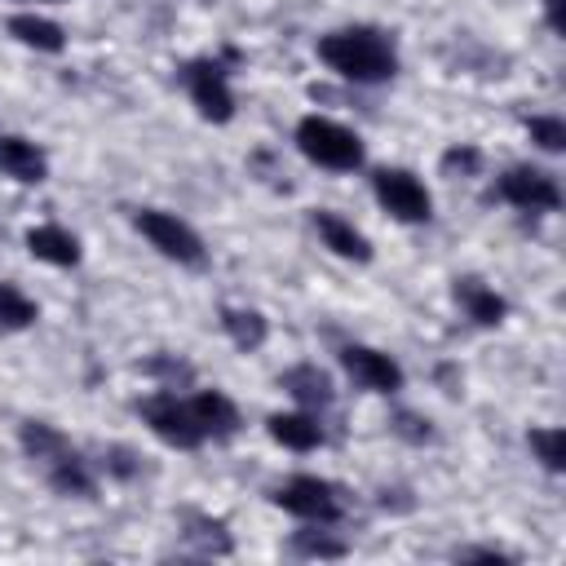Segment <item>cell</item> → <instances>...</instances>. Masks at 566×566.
Instances as JSON below:
<instances>
[{
	"label": "cell",
	"mask_w": 566,
	"mask_h": 566,
	"mask_svg": "<svg viewBox=\"0 0 566 566\" xmlns=\"http://www.w3.org/2000/svg\"><path fill=\"white\" fill-rule=\"evenodd\" d=\"M389 429H394L402 442H411V447L433 442V424H429V416H420V411H394V416H389Z\"/></svg>",
	"instance_id": "cell-27"
},
{
	"label": "cell",
	"mask_w": 566,
	"mask_h": 566,
	"mask_svg": "<svg viewBox=\"0 0 566 566\" xmlns=\"http://www.w3.org/2000/svg\"><path fill=\"white\" fill-rule=\"evenodd\" d=\"M478 168H482V150L478 146H451L442 155V172L447 177H473Z\"/></svg>",
	"instance_id": "cell-29"
},
{
	"label": "cell",
	"mask_w": 566,
	"mask_h": 566,
	"mask_svg": "<svg viewBox=\"0 0 566 566\" xmlns=\"http://www.w3.org/2000/svg\"><path fill=\"white\" fill-rule=\"evenodd\" d=\"M27 252L44 265H80V239L66 230V226H31L27 230Z\"/></svg>",
	"instance_id": "cell-17"
},
{
	"label": "cell",
	"mask_w": 566,
	"mask_h": 566,
	"mask_svg": "<svg viewBox=\"0 0 566 566\" xmlns=\"http://www.w3.org/2000/svg\"><path fill=\"white\" fill-rule=\"evenodd\" d=\"M296 150H301L310 164L327 168V172H354V168H363V159H367L363 137H358L354 128L327 119V115H305V119L296 124Z\"/></svg>",
	"instance_id": "cell-2"
},
{
	"label": "cell",
	"mask_w": 566,
	"mask_h": 566,
	"mask_svg": "<svg viewBox=\"0 0 566 566\" xmlns=\"http://www.w3.org/2000/svg\"><path fill=\"white\" fill-rule=\"evenodd\" d=\"M371 195L376 203L394 217V221H407V226H420L433 217V199L424 190V181L407 168H376L371 172Z\"/></svg>",
	"instance_id": "cell-6"
},
{
	"label": "cell",
	"mask_w": 566,
	"mask_h": 566,
	"mask_svg": "<svg viewBox=\"0 0 566 566\" xmlns=\"http://www.w3.org/2000/svg\"><path fill=\"white\" fill-rule=\"evenodd\" d=\"M455 562H513V553L495 544H473V548H455Z\"/></svg>",
	"instance_id": "cell-30"
},
{
	"label": "cell",
	"mask_w": 566,
	"mask_h": 566,
	"mask_svg": "<svg viewBox=\"0 0 566 566\" xmlns=\"http://www.w3.org/2000/svg\"><path fill=\"white\" fill-rule=\"evenodd\" d=\"M336 358H340L345 376H349L358 389H367V394H398L402 380H407L402 367H398L389 354L371 349V345H340Z\"/></svg>",
	"instance_id": "cell-9"
},
{
	"label": "cell",
	"mask_w": 566,
	"mask_h": 566,
	"mask_svg": "<svg viewBox=\"0 0 566 566\" xmlns=\"http://www.w3.org/2000/svg\"><path fill=\"white\" fill-rule=\"evenodd\" d=\"M270 500L283 513H292L301 522H318V526H336L345 517V491L318 473H292L287 482H279L270 491Z\"/></svg>",
	"instance_id": "cell-3"
},
{
	"label": "cell",
	"mask_w": 566,
	"mask_h": 566,
	"mask_svg": "<svg viewBox=\"0 0 566 566\" xmlns=\"http://www.w3.org/2000/svg\"><path fill=\"white\" fill-rule=\"evenodd\" d=\"M455 305L464 310V318H473L478 327H500L504 318H509V301L495 292V287H486L482 279H473V274H464V279H455Z\"/></svg>",
	"instance_id": "cell-13"
},
{
	"label": "cell",
	"mask_w": 566,
	"mask_h": 566,
	"mask_svg": "<svg viewBox=\"0 0 566 566\" xmlns=\"http://www.w3.org/2000/svg\"><path fill=\"white\" fill-rule=\"evenodd\" d=\"M526 442H531L535 460H539V464H544L548 473H562V469H566V433H562L557 424L531 429V433H526Z\"/></svg>",
	"instance_id": "cell-24"
},
{
	"label": "cell",
	"mask_w": 566,
	"mask_h": 566,
	"mask_svg": "<svg viewBox=\"0 0 566 566\" xmlns=\"http://www.w3.org/2000/svg\"><path fill=\"white\" fill-rule=\"evenodd\" d=\"M265 429H270V438H274L279 447H287V451H318V447L327 442L318 416H310V411H274V416L265 420Z\"/></svg>",
	"instance_id": "cell-16"
},
{
	"label": "cell",
	"mask_w": 566,
	"mask_h": 566,
	"mask_svg": "<svg viewBox=\"0 0 566 566\" xmlns=\"http://www.w3.org/2000/svg\"><path fill=\"white\" fill-rule=\"evenodd\" d=\"M495 195L504 203H513L517 212H557L562 208V186L553 172L544 168H531V164H513L500 172L495 181Z\"/></svg>",
	"instance_id": "cell-8"
},
{
	"label": "cell",
	"mask_w": 566,
	"mask_h": 566,
	"mask_svg": "<svg viewBox=\"0 0 566 566\" xmlns=\"http://www.w3.org/2000/svg\"><path fill=\"white\" fill-rule=\"evenodd\" d=\"M526 133H531V142H535L539 150H548V155L566 150V124H562L557 115H531V119H526Z\"/></svg>",
	"instance_id": "cell-26"
},
{
	"label": "cell",
	"mask_w": 566,
	"mask_h": 566,
	"mask_svg": "<svg viewBox=\"0 0 566 566\" xmlns=\"http://www.w3.org/2000/svg\"><path fill=\"white\" fill-rule=\"evenodd\" d=\"M221 332L230 336V345H234V349L252 354V349H261V345H265L270 323H265V314H261V310H234V305H226V310H221Z\"/></svg>",
	"instance_id": "cell-20"
},
{
	"label": "cell",
	"mask_w": 566,
	"mask_h": 566,
	"mask_svg": "<svg viewBox=\"0 0 566 566\" xmlns=\"http://www.w3.org/2000/svg\"><path fill=\"white\" fill-rule=\"evenodd\" d=\"M133 226L150 239V248H159L168 261L177 265H203V239L195 234V226H186L177 212L164 208H142L133 212Z\"/></svg>",
	"instance_id": "cell-7"
},
{
	"label": "cell",
	"mask_w": 566,
	"mask_h": 566,
	"mask_svg": "<svg viewBox=\"0 0 566 566\" xmlns=\"http://www.w3.org/2000/svg\"><path fill=\"white\" fill-rule=\"evenodd\" d=\"M137 416L146 420V429H150L159 442H168V447H177V451H195V447H203V429L195 424L190 402H186L181 394L164 389V385L137 402Z\"/></svg>",
	"instance_id": "cell-4"
},
{
	"label": "cell",
	"mask_w": 566,
	"mask_h": 566,
	"mask_svg": "<svg viewBox=\"0 0 566 566\" xmlns=\"http://www.w3.org/2000/svg\"><path fill=\"white\" fill-rule=\"evenodd\" d=\"M18 442H22V451H27V460H49L57 447H66V433L62 429H53V424H44V420H22V429H18Z\"/></svg>",
	"instance_id": "cell-23"
},
{
	"label": "cell",
	"mask_w": 566,
	"mask_h": 566,
	"mask_svg": "<svg viewBox=\"0 0 566 566\" xmlns=\"http://www.w3.org/2000/svg\"><path fill=\"white\" fill-rule=\"evenodd\" d=\"M287 548H292L296 557H318V562H336V557L349 553V544H345L332 526H318V522H305L301 531H292Z\"/></svg>",
	"instance_id": "cell-21"
},
{
	"label": "cell",
	"mask_w": 566,
	"mask_h": 566,
	"mask_svg": "<svg viewBox=\"0 0 566 566\" xmlns=\"http://www.w3.org/2000/svg\"><path fill=\"white\" fill-rule=\"evenodd\" d=\"M544 18H548V31H553V35L566 31V22H562V0H544Z\"/></svg>",
	"instance_id": "cell-31"
},
{
	"label": "cell",
	"mask_w": 566,
	"mask_h": 566,
	"mask_svg": "<svg viewBox=\"0 0 566 566\" xmlns=\"http://www.w3.org/2000/svg\"><path fill=\"white\" fill-rule=\"evenodd\" d=\"M102 469H106L111 478H119V482H133V478L142 473V460H137V451H128V447H106V451H102Z\"/></svg>",
	"instance_id": "cell-28"
},
{
	"label": "cell",
	"mask_w": 566,
	"mask_h": 566,
	"mask_svg": "<svg viewBox=\"0 0 566 566\" xmlns=\"http://www.w3.org/2000/svg\"><path fill=\"white\" fill-rule=\"evenodd\" d=\"M142 371H146V376H155V380H164V389H177V380H181V385H190V380H195V367H190V363H181L177 354H150V358L142 363Z\"/></svg>",
	"instance_id": "cell-25"
},
{
	"label": "cell",
	"mask_w": 566,
	"mask_h": 566,
	"mask_svg": "<svg viewBox=\"0 0 566 566\" xmlns=\"http://www.w3.org/2000/svg\"><path fill=\"white\" fill-rule=\"evenodd\" d=\"M35 318H40V305L18 283L0 279V327L4 332H27V327H35Z\"/></svg>",
	"instance_id": "cell-22"
},
{
	"label": "cell",
	"mask_w": 566,
	"mask_h": 566,
	"mask_svg": "<svg viewBox=\"0 0 566 566\" xmlns=\"http://www.w3.org/2000/svg\"><path fill=\"white\" fill-rule=\"evenodd\" d=\"M9 35L27 49H40V53H62L66 49V31L53 22V18H40V13H13L9 18Z\"/></svg>",
	"instance_id": "cell-19"
},
{
	"label": "cell",
	"mask_w": 566,
	"mask_h": 566,
	"mask_svg": "<svg viewBox=\"0 0 566 566\" xmlns=\"http://www.w3.org/2000/svg\"><path fill=\"white\" fill-rule=\"evenodd\" d=\"M181 539L199 553V557H230L234 553V539H230V531H226V522L221 517H208V513H181Z\"/></svg>",
	"instance_id": "cell-18"
},
{
	"label": "cell",
	"mask_w": 566,
	"mask_h": 566,
	"mask_svg": "<svg viewBox=\"0 0 566 566\" xmlns=\"http://www.w3.org/2000/svg\"><path fill=\"white\" fill-rule=\"evenodd\" d=\"M190 402V416L195 424L203 429V442H226L239 433V407L221 394V389H199L186 398Z\"/></svg>",
	"instance_id": "cell-12"
},
{
	"label": "cell",
	"mask_w": 566,
	"mask_h": 566,
	"mask_svg": "<svg viewBox=\"0 0 566 566\" xmlns=\"http://www.w3.org/2000/svg\"><path fill=\"white\" fill-rule=\"evenodd\" d=\"M40 469H44V482H49L57 495H66V500H93V495H97V469H93V460H84L71 442L57 447L49 460H40Z\"/></svg>",
	"instance_id": "cell-10"
},
{
	"label": "cell",
	"mask_w": 566,
	"mask_h": 566,
	"mask_svg": "<svg viewBox=\"0 0 566 566\" xmlns=\"http://www.w3.org/2000/svg\"><path fill=\"white\" fill-rule=\"evenodd\" d=\"M318 62L354 84H385L398 75V49L380 27H340L318 35Z\"/></svg>",
	"instance_id": "cell-1"
},
{
	"label": "cell",
	"mask_w": 566,
	"mask_h": 566,
	"mask_svg": "<svg viewBox=\"0 0 566 566\" xmlns=\"http://www.w3.org/2000/svg\"><path fill=\"white\" fill-rule=\"evenodd\" d=\"M314 230H318V239H323L327 252H336V256H345V261H358V265L371 261V239H367L354 221H345L340 212L318 208V212H314Z\"/></svg>",
	"instance_id": "cell-11"
},
{
	"label": "cell",
	"mask_w": 566,
	"mask_h": 566,
	"mask_svg": "<svg viewBox=\"0 0 566 566\" xmlns=\"http://www.w3.org/2000/svg\"><path fill=\"white\" fill-rule=\"evenodd\" d=\"M0 172L13 177V181H22V186H40L49 177V155L35 142H27V137L4 133L0 137Z\"/></svg>",
	"instance_id": "cell-15"
},
{
	"label": "cell",
	"mask_w": 566,
	"mask_h": 566,
	"mask_svg": "<svg viewBox=\"0 0 566 566\" xmlns=\"http://www.w3.org/2000/svg\"><path fill=\"white\" fill-rule=\"evenodd\" d=\"M279 389H287L305 411H323V407L336 402V385H332V376H327L318 363H296V367H287V371L279 376Z\"/></svg>",
	"instance_id": "cell-14"
},
{
	"label": "cell",
	"mask_w": 566,
	"mask_h": 566,
	"mask_svg": "<svg viewBox=\"0 0 566 566\" xmlns=\"http://www.w3.org/2000/svg\"><path fill=\"white\" fill-rule=\"evenodd\" d=\"M181 84L195 102V111L208 119V124H230L234 119V88H230V71L221 57H195L186 62L181 71Z\"/></svg>",
	"instance_id": "cell-5"
}]
</instances>
